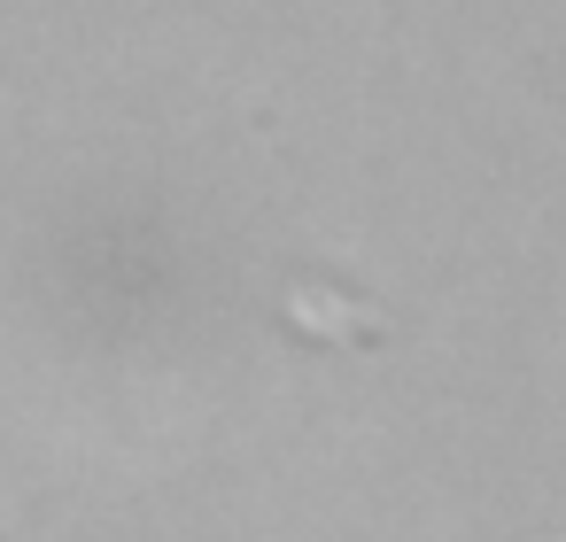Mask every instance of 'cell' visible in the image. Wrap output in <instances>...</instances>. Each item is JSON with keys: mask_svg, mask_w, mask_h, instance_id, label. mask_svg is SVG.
<instances>
[]
</instances>
